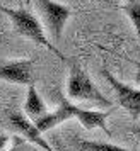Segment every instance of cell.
<instances>
[{
    "instance_id": "8fae6325",
    "label": "cell",
    "mask_w": 140,
    "mask_h": 151,
    "mask_svg": "<svg viewBox=\"0 0 140 151\" xmlns=\"http://www.w3.org/2000/svg\"><path fill=\"white\" fill-rule=\"evenodd\" d=\"M7 151H33L29 148V143L24 139V137H14V144H12V148Z\"/></svg>"
},
{
    "instance_id": "8992f818",
    "label": "cell",
    "mask_w": 140,
    "mask_h": 151,
    "mask_svg": "<svg viewBox=\"0 0 140 151\" xmlns=\"http://www.w3.org/2000/svg\"><path fill=\"white\" fill-rule=\"evenodd\" d=\"M103 75L108 80V83L111 85V88L114 90L120 105L130 114L132 119H139L140 117V90L133 88L128 83L120 82L108 68H103Z\"/></svg>"
},
{
    "instance_id": "3957f363",
    "label": "cell",
    "mask_w": 140,
    "mask_h": 151,
    "mask_svg": "<svg viewBox=\"0 0 140 151\" xmlns=\"http://www.w3.org/2000/svg\"><path fill=\"white\" fill-rule=\"evenodd\" d=\"M67 95L79 102H89L103 109H111L113 104L101 90L94 85L89 75L79 65H72L70 75L67 78Z\"/></svg>"
},
{
    "instance_id": "52a82bcc",
    "label": "cell",
    "mask_w": 140,
    "mask_h": 151,
    "mask_svg": "<svg viewBox=\"0 0 140 151\" xmlns=\"http://www.w3.org/2000/svg\"><path fill=\"white\" fill-rule=\"evenodd\" d=\"M0 80L9 83L34 85V61L33 60H14L0 65Z\"/></svg>"
},
{
    "instance_id": "7a4b0ae2",
    "label": "cell",
    "mask_w": 140,
    "mask_h": 151,
    "mask_svg": "<svg viewBox=\"0 0 140 151\" xmlns=\"http://www.w3.org/2000/svg\"><path fill=\"white\" fill-rule=\"evenodd\" d=\"M0 12H4V14L10 19L14 29L21 36L28 37L31 41H34L36 44L46 48L48 51H51V53H55L58 58H63V55L60 53V49L56 48V46H53V44L50 42V39L46 37L44 31H43L41 22L38 21V17H34L28 9H9V7L0 5Z\"/></svg>"
},
{
    "instance_id": "277c9868",
    "label": "cell",
    "mask_w": 140,
    "mask_h": 151,
    "mask_svg": "<svg viewBox=\"0 0 140 151\" xmlns=\"http://www.w3.org/2000/svg\"><path fill=\"white\" fill-rule=\"evenodd\" d=\"M34 5L39 15L43 17L44 27L50 32V36L55 41H58L62 37L63 29L67 26L70 15H72L70 7L63 5L60 2H55V0H34Z\"/></svg>"
},
{
    "instance_id": "ba28073f",
    "label": "cell",
    "mask_w": 140,
    "mask_h": 151,
    "mask_svg": "<svg viewBox=\"0 0 140 151\" xmlns=\"http://www.w3.org/2000/svg\"><path fill=\"white\" fill-rule=\"evenodd\" d=\"M46 112H48L46 104H44V100L41 99L39 92L36 90V87L34 85L28 87V95H26V102H24V116L29 117V119L34 122L36 119L43 117Z\"/></svg>"
},
{
    "instance_id": "9c48e42d",
    "label": "cell",
    "mask_w": 140,
    "mask_h": 151,
    "mask_svg": "<svg viewBox=\"0 0 140 151\" xmlns=\"http://www.w3.org/2000/svg\"><path fill=\"white\" fill-rule=\"evenodd\" d=\"M75 148L79 151H133L126 150L121 146L111 143H101V141H87V139H77L75 141Z\"/></svg>"
},
{
    "instance_id": "5b68a950",
    "label": "cell",
    "mask_w": 140,
    "mask_h": 151,
    "mask_svg": "<svg viewBox=\"0 0 140 151\" xmlns=\"http://www.w3.org/2000/svg\"><path fill=\"white\" fill-rule=\"evenodd\" d=\"M5 117H7L9 126L14 131H17L21 134V137H24L29 144H34V146H38L44 151H55L48 144V141L44 139L43 132L34 126V122L29 117L24 116V112H19L17 109H9L5 112Z\"/></svg>"
},
{
    "instance_id": "7c38bea8",
    "label": "cell",
    "mask_w": 140,
    "mask_h": 151,
    "mask_svg": "<svg viewBox=\"0 0 140 151\" xmlns=\"http://www.w3.org/2000/svg\"><path fill=\"white\" fill-rule=\"evenodd\" d=\"M7 143H9V137L5 134H0V151H4V148L7 146Z\"/></svg>"
},
{
    "instance_id": "4fadbf2b",
    "label": "cell",
    "mask_w": 140,
    "mask_h": 151,
    "mask_svg": "<svg viewBox=\"0 0 140 151\" xmlns=\"http://www.w3.org/2000/svg\"><path fill=\"white\" fill-rule=\"evenodd\" d=\"M130 131H132L133 134H137V136L140 137V124H135V126H132V127H130Z\"/></svg>"
},
{
    "instance_id": "30bf717a",
    "label": "cell",
    "mask_w": 140,
    "mask_h": 151,
    "mask_svg": "<svg viewBox=\"0 0 140 151\" xmlns=\"http://www.w3.org/2000/svg\"><path fill=\"white\" fill-rule=\"evenodd\" d=\"M123 10L128 15V19L132 21L135 32H137V37H139V44H140V0H130L123 7Z\"/></svg>"
},
{
    "instance_id": "6da1fadb",
    "label": "cell",
    "mask_w": 140,
    "mask_h": 151,
    "mask_svg": "<svg viewBox=\"0 0 140 151\" xmlns=\"http://www.w3.org/2000/svg\"><path fill=\"white\" fill-rule=\"evenodd\" d=\"M109 114L111 112H108V110L82 109V107H79L75 104L69 102L62 93H58V107L53 112H46L43 117L36 119L34 126L41 132H46V131L53 129L56 126H60L62 122H65L67 119H77L79 122L82 124L84 127H87V129L99 127V129L104 131L108 136H111V131L108 129V126H106V121H108Z\"/></svg>"
},
{
    "instance_id": "5bb4252c",
    "label": "cell",
    "mask_w": 140,
    "mask_h": 151,
    "mask_svg": "<svg viewBox=\"0 0 140 151\" xmlns=\"http://www.w3.org/2000/svg\"><path fill=\"white\" fill-rule=\"evenodd\" d=\"M135 82L140 85V70H139V73H137V76H135Z\"/></svg>"
}]
</instances>
